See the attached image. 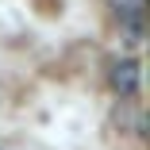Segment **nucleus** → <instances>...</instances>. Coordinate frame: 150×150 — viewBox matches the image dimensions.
<instances>
[{"instance_id": "obj_1", "label": "nucleus", "mask_w": 150, "mask_h": 150, "mask_svg": "<svg viewBox=\"0 0 150 150\" xmlns=\"http://www.w3.org/2000/svg\"><path fill=\"white\" fill-rule=\"evenodd\" d=\"M108 81H112V88H115V93L123 96V100H131V96H139L142 69H139V62H135V58H123V62H115V66H112Z\"/></svg>"}, {"instance_id": "obj_2", "label": "nucleus", "mask_w": 150, "mask_h": 150, "mask_svg": "<svg viewBox=\"0 0 150 150\" xmlns=\"http://www.w3.org/2000/svg\"><path fill=\"white\" fill-rule=\"evenodd\" d=\"M108 8L119 16V23H142L146 0H108Z\"/></svg>"}, {"instance_id": "obj_3", "label": "nucleus", "mask_w": 150, "mask_h": 150, "mask_svg": "<svg viewBox=\"0 0 150 150\" xmlns=\"http://www.w3.org/2000/svg\"><path fill=\"white\" fill-rule=\"evenodd\" d=\"M123 42L127 46H139L142 42V23H123Z\"/></svg>"}]
</instances>
